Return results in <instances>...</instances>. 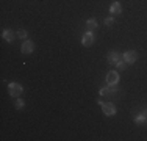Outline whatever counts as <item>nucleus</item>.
<instances>
[{
    "instance_id": "nucleus-15",
    "label": "nucleus",
    "mask_w": 147,
    "mask_h": 141,
    "mask_svg": "<svg viewBox=\"0 0 147 141\" xmlns=\"http://www.w3.org/2000/svg\"><path fill=\"white\" fill-rule=\"evenodd\" d=\"M105 24H107L108 27H111L114 24V19H113V17H107V19H105Z\"/></svg>"
},
{
    "instance_id": "nucleus-7",
    "label": "nucleus",
    "mask_w": 147,
    "mask_h": 141,
    "mask_svg": "<svg viewBox=\"0 0 147 141\" xmlns=\"http://www.w3.org/2000/svg\"><path fill=\"white\" fill-rule=\"evenodd\" d=\"M119 60H122V58L117 52H110V54H108V63H110V64H117Z\"/></svg>"
},
{
    "instance_id": "nucleus-4",
    "label": "nucleus",
    "mask_w": 147,
    "mask_h": 141,
    "mask_svg": "<svg viewBox=\"0 0 147 141\" xmlns=\"http://www.w3.org/2000/svg\"><path fill=\"white\" fill-rule=\"evenodd\" d=\"M20 50H22V54L24 55H30L31 52L34 50V42H31V41H24L22 42V47H20Z\"/></svg>"
},
{
    "instance_id": "nucleus-10",
    "label": "nucleus",
    "mask_w": 147,
    "mask_h": 141,
    "mask_svg": "<svg viewBox=\"0 0 147 141\" xmlns=\"http://www.w3.org/2000/svg\"><path fill=\"white\" fill-rule=\"evenodd\" d=\"M146 121H147V113L146 111H142L139 116H136V118H135V122H136V124H139V125L144 124Z\"/></svg>"
},
{
    "instance_id": "nucleus-12",
    "label": "nucleus",
    "mask_w": 147,
    "mask_h": 141,
    "mask_svg": "<svg viewBox=\"0 0 147 141\" xmlns=\"http://www.w3.org/2000/svg\"><path fill=\"white\" fill-rule=\"evenodd\" d=\"M127 64H128V63H127V61H125V60H124V61H122V60H119V61H117V64H116V66H117V69H119V70H124L125 68H127Z\"/></svg>"
},
{
    "instance_id": "nucleus-14",
    "label": "nucleus",
    "mask_w": 147,
    "mask_h": 141,
    "mask_svg": "<svg viewBox=\"0 0 147 141\" xmlns=\"http://www.w3.org/2000/svg\"><path fill=\"white\" fill-rule=\"evenodd\" d=\"M24 105H25V104H24L22 99H17V100H16V108H19V110H20V108H24Z\"/></svg>"
},
{
    "instance_id": "nucleus-9",
    "label": "nucleus",
    "mask_w": 147,
    "mask_h": 141,
    "mask_svg": "<svg viewBox=\"0 0 147 141\" xmlns=\"http://www.w3.org/2000/svg\"><path fill=\"white\" fill-rule=\"evenodd\" d=\"M86 27H88L89 31H94L97 30V27H99V24H97L96 19H88V22H86Z\"/></svg>"
},
{
    "instance_id": "nucleus-6",
    "label": "nucleus",
    "mask_w": 147,
    "mask_h": 141,
    "mask_svg": "<svg viewBox=\"0 0 147 141\" xmlns=\"http://www.w3.org/2000/svg\"><path fill=\"white\" fill-rule=\"evenodd\" d=\"M124 60L128 63V64H130V63H135L136 60H138V54H136L135 50H127L124 54Z\"/></svg>"
},
{
    "instance_id": "nucleus-1",
    "label": "nucleus",
    "mask_w": 147,
    "mask_h": 141,
    "mask_svg": "<svg viewBox=\"0 0 147 141\" xmlns=\"http://www.w3.org/2000/svg\"><path fill=\"white\" fill-rule=\"evenodd\" d=\"M22 91H24V88H22V85H19V83H9L8 85V93H9V96H13V97H19L20 94H22Z\"/></svg>"
},
{
    "instance_id": "nucleus-11",
    "label": "nucleus",
    "mask_w": 147,
    "mask_h": 141,
    "mask_svg": "<svg viewBox=\"0 0 147 141\" xmlns=\"http://www.w3.org/2000/svg\"><path fill=\"white\" fill-rule=\"evenodd\" d=\"M3 39L11 42L13 39H14V35H13V31H11V30H3Z\"/></svg>"
},
{
    "instance_id": "nucleus-3",
    "label": "nucleus",
    "mask_w": 147,
    "mask_h": 141,
    "mask_svg": "<svg viewBox=\"0 0 147 141\" xmlns=\"http://www.w3.org/2000/svg\"><path fill=\"white\" fill-rule=\"evenodd\" d=\"M117 82H119V74L116 70H110L107 74V83L110 86H114V85H117Z\"/></svg>"
},
{
    "instance_id": "nucleus-5",
    "label": "nucleus",
    "mask_w": 147,
    "mask_h": 141,
    "mask_svg": "<svg viewBox=\"0 0 147 141\" xmlns=\"http://www.w3.org/2000/svg\"><path fill=\"white\" fill-rule=\"evenodd\" d=\"M92 42H94V35H92V31H88V33H85V35L82 36V44H83V45L89 47V45H92Z\"/></svg>"
},
{
    "instance_id": "nucleus-2",
    "label": "nucleus",
    "mask_w": 147,
    "mask_h": 141,
    "mask_svg": "<svg viewBox=\"0 0 147 141\" xmlns=\"http://www.w3.org/2000/svg\"><path fill=\"white\" fill-rule=\"evenodd\" d=\"M99 102V105L102 107V110H103V115H107V116H114L116 115V107H114L113 104H105V102H102V100H97Z\"/></svg>"
},
{
    "instance_id": "nucleus-16",
    "label": "nucleus",
    "mask_w": 147,
    "mask_h": 141,
    "mask_svg": "<svg viewBox=\"0 0 147 141\" xmlns=\"http://www.w3.org/2000/svg\"><path fill=\"white\" fill-rule=\"evenodd\" d=\"M17 35H19V38H22V39H25V38H27V31L25 30H19V31H17Z\"/></svg>"
},
{
    "instance_id": "nucleus-8",
    "label": "nucleus",
    "mask_w": 147,
    "mask_h": 141,
    "mask_svg": "<svg viewBox=\"0 0 147 141\" xmlns=\"http://www.w3.org/2000/svg\"><path fill=\"white\" fill-rule=\"evenodd\" d=\"M110 13H113V14H121L122 13V5L119 2H113L111 3V6H110Z\"/></svg>"
},
{
    "instance_id": "nucleus-13",
    "label": "nucleus",
    "mask_w": 147,
    "mask_h": 141,
    "mask_svg": "<svg viewBox=\"0 0 147 141\" xmlns=\"http://www.w3.org/2000/svg\"><path fill=\"white\" fill-rule=\"evenodd\" d=\"M99 94L100 96H111V91H110V88H100V91H99Z\"/></svg>"
}]
</instances>
